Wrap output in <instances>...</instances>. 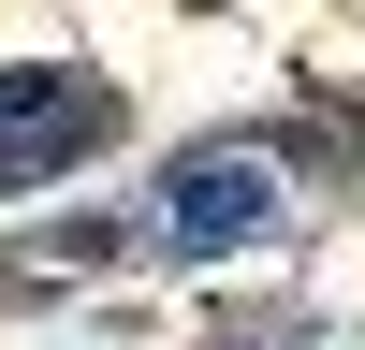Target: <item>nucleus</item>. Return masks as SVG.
Listing matches in <instances>:
<instances>
[{"label": "nucleus", "instance_id": "1", "mask_svg": "<svg viewBox=\"0 0 365 350\" xmlns=\"http://www.w3.org/2000/svg\"><path fill=\"white\" fill-rule=\"evenodd\" d=\"M88 146H117V88L58 73V58H15V73H0V190H29V175H73Z\"/></svg>", "mask_w": 365, "mask_h": 350}, {"label": "nucleus", "instance_id": "2", "mask_svg": "<svg viewBox=\"0 0 365 350\" xmlns=\"http://www.w3.org/2000/svg\"><path fill=\"white\" fill-rule=\"evenodd\" d=\"M161 219H175V248H249V233L278 219V190H263V146H190Z\"/></svg>", "mask_w": 365, "mask_h": 350}]
</instances>
